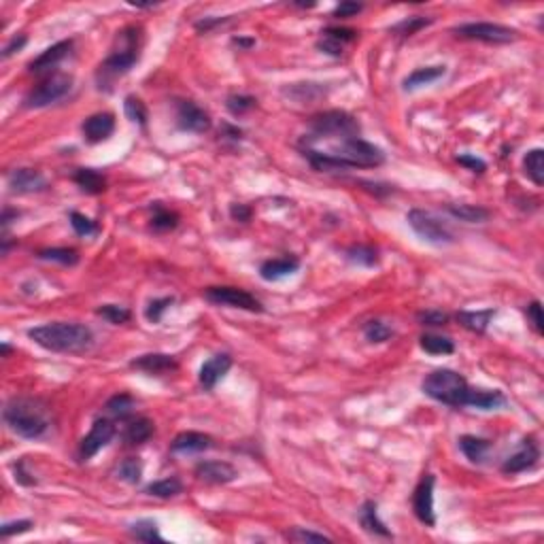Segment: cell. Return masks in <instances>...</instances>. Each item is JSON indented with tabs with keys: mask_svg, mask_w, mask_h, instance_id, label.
I'll return each mask as SVG.
<instances>
[{
	"mask_svg": "<svg viewBox=\"0 0 544 544\" xmlns=\"http://www.w3.org/2000/svg\"><path fill=\"white\" fill-rule=\"evenodd\" d=\"M321 143H324V149L300 147L302 155L319 172L377 168L385 162L383 149H379L377 145L360 136H343V138H330V141H311V138L300 141V145H321Z\"/></svg>",
	"mask_w": 544,
	"mask_h": 544,
	"instance_id": "1",
	"label": "cell"
},
{
	"mask_svg": "<svg viewBox=\"0 0 544 544\" xmlns=\"http://www.w3.org/2000/svg\"><path fill=\"white\" fill-rule=\"evenodd\" d=\"M28 338L45 351L64 353V355H81L94 347V332L75 321H54L45 326H37L28 330Z\"/></svg>",
	"mask_w": 544,
	"mask_h": 544,
	"instance_id": "2",
	"label": "cell"
},
{
	"mask_svg": "<svg viewBox=\"0 0 544 544\" xmlns=\"http://www.w3.org/2000/svg\"><path fill=\"white\" fill-rule=\"evenodd\" d=\"M3 419L13 434L28 440L43 438L52 427L49 406L43 400L28 398V396L11 398L3 408Z\"/></svg>",
	"mask_w": 544,
	"mask_h": 544,
	"instance_id": "3",
	"label": "cell"
},
{
	"mask_svg": "<svg viewBox=\"0 0 544 544\" xmlns=\"http://www.w3.org/2000/svg\"><path fill=\"white\" fill-rule=\"evenodd\" d=\"M119 39H122L124 45H122L119 49H115V52L100 64V69H98V73H96V81H98V88H100V90H109L115 79L128 75V73L132 71V66H134V64L138 62V58H141V28L130 26V28H126V30L119 35Z\"/></svg>",
	"mask_w": 544,
	"mask_h": 544,
	"instance_id": "4",
	"label": "cell"
},
{
	"mask_svg": "<svg viewBox=\"0 0 544 544\" xmlns=\"http://www.w3.org/2000/svg\"><path fill=\"white\" fill-rule=\"evenodd\" d=\"M421 387H423L425 396H430L432 400H436L440 404L453 406V408L466 406V400H468V394H470L468 381L459 372L449 370V368H440V370L430 372L423 379Z\"/></svg>",
	"mask_w": 544,
	"mask_h": 544,
	"instance_id": "5",
	"label": "cell"
},
{
	"mask_svg": "<svg viewBox=\"0 0 544 544\" xmlns=\"http://www.w3.org/2000/svg\"><path fill=\"white\" fill-rule=\"evenodd\" d=\"M309 134L304 138L311 141H330V138H343V136H360V122L347 113V111H324L311 117L309 122Z\"/></svg>",
	"mask_w": 544,
	"mask_h": 544,
	"instance_id": "6",
	"label": "cell"
},
{
	"mask_svg": "<svg viewBox=\"0 0 544 544\" xmlns=\"http://www.w3.org/2000/svg\"><path fill=\"white\" fill-rule=\"evenodd\" d=\"M71 90H73V77L71 75H66V73L47 75L35 90L28 92V96L24 98V107L26 109L49 107V105L62 100Z\"/></svg>",
	"mask_w": 544,
	"mask_h": 544,
	"instance_id": "7",
	"label": "cell"
},
{
	"mask_svg": "<svg viewBox=\"0 0 544 544\" xmlns=\"http://www.w3.org/2000/svg\"><path fill=\"white\" fill-rule=\"evenodd\" d=\"M406 221H408V225L413 227V232H415L419 238H423L425 242H430V244L442 247V244H453V242H455L453 232H451L436 215H432L430 211L413 208V211H408Z\"/></svg>",
	"mask_w": 544,
	"mask_h": 544,
	"instance_id": "8",
	"label": "cell"
},
{
	"mask_svg": "<svg viewBox=\"0 0 544 544\" xmlns=\"http://www.w3.org/2000/svg\"><path fill=\"white\" fill-rule=\"evenodd\" d=\"M451 32L457 39L493 43V45H504V43H512V41L519 39L516 30H512L508 26H502V24H493V22H470V24L455 26Z\"/></svg>",
	"mask_w": 544,
	"mask_h": 544,
	"instance_id": "9",
	"label": "cell"
},
{
	"mask_svg": "<svg viewBox=\"0 0 544 544\" xmlns=\"http://www.w3.org/2000/svg\"><path fill=\"white\" fill-rule=\"evenodd\" d=\"M204 298L213 304L240 309V311H249V313H261L264 311L261 302L255 296H251L249 292L240 290V288H206Z\"/></svg>",
	"mask_w": 544,
	"mask_h": 544,
	"instance_id": "10",
	"label": "cell"
},
{
	"mask_svg": "<svg viewBox=\"0 0 544 544\" xmlns=\"http://www.w3.org/2000/svg\"><path fill=\"white\" fill-rule=\"evenodd\" d=\"M434 485H436V478L434 474H423V478L419 480V485L415 487V493H413V510H415V516L427 525V527H434L436 525V514H434Z\"/></svg>",
	"mask_w": 544,
	"mask_h": 544,
	"instance_id": "11",
	"label": "cell"
},
{
	"mask_svg": "<svg viewBox=\"0 0 544 544\" xmlns=\"http://www.w3.org/2000/svg\"><path fill=\"white\" fill-rule=\"evenodd\" d=\"M177 128L183 132L204 134L211 130V117L208 113L198 107L191 100H179L177 102Z\"/></svg>",
	"mask_w": 544,
	"mask_h": 544,
	"instance_id": "12",
	"label": "cell"
},
{
	"mask_svg": "<svg viewBox=\"0 0 544 544\" xmlns=\"http://www.w3.org/2000/svg\"><path fill=\"white\" fill-rule=\"evenodd\" d=\"M115 434H117V430H115V425H113L109 419H98V421L92 425L90 434H88V436L81 440V444H79V457H81V461L92 459L98 451H102V449L115 438Z\"/></svg>",
	"mask_w": 544,
	"mask_h": 544,
	"instance_id": "13",
	"label": "cell"
},
{
	"mask_svg": "<svg viewBox=\"0 0 544 544\" xmlns=\"http://www.w3.org/2000/svg\"><path fill=\"white\" fill-rule=\"evenodd\" d=\"M194 472H196V478L206 485H227L238 478V470L232 463L219 461V459L200 461Z\"/></svg>",
	"mask_w": 544,
	"mask_h": 544,
	"instance_id": "14",
	"label": "cell"
},
{
	"mask_svg": "<svg viewBox=\"0 0 544 544\" xmlns=\"http://www.w3.org/2000/svg\"><path fill=\"white\" fill-rule=\"evenodd\" d=\"M540 459V449L531 438H525L521 442V447L516 449V453H512L504 463H502V472L504 474H519L525 470H531Z\"/></svg>",
	"mask_w": 544,
	"mask_h": 544,
	"instance_id": "15",
	"label": "cell"
},
{
	"mask_svg": "<svg viewBox=\"0 0 544 544\" xmlns=\"http://www.w3.org/2000/svg\"><path fill=\"white\" fill-rule=\"evenodd\" d=\"M230 368H232V357H230L227 353H217V355H213L211 360H206V362L202 364L200 374H198V381H200V385H202L206 391H211V389H215V385L227 374Z\"/></svg>",
	"mask_w": 544,
	"mask_h": 544,
	"instance_id": "16",
	"label": "cell"
},
{
	"mask_svg": "<svg viewBox=\"0 0 544 544\" xmlns=\"http://www.w3.org/2000/svg\"><path fill=\"white\" fill-rule=\"evenodd\" d=\"M81 130H83V138L90 145L102 143L115 132V117H113V113H96L83 122Z\"/></svg>",
	"mask_w": 544,
	"mask_h": 544,
	"instance_id": "17",
	"label": "cell"
},
{
	"mask_svg": "<svg viewBox=\"0 0 544 544\" xmlns=\"http://www.w3.org/2000/svg\"><path fill=\"white\" fill-rule=\"evenodd\" d=\"M9 187L18 194H35L47 189V179L35 168H16L9 175Z\"/></svg>",
	"mask_w": 544,
	"mask_h": 544,
	"instance_id": "18",
	"label": "cell"
},
{
	"mask_svg": "<svg viewBox=\"0 0 544 544\" xmlns=\"http://www.w3.org/2000/svg\"><path fill=\"white\" fill-rule=\"evenodd\" d=\"M71 49H73V41H71V39H69V41H60V43L52 45L49 49H45L37 60H32V62L28 64V71L35 73V75H43V73L56 69V66L71 54Z\"/></svg>",
	"mask_w": 544,
	"mask_h": 544,
	"instance_id": "19",
	"label": "cell"
},
{
	"mask_svg": "<svg viewBox=\"0 0 544 544\" xmlns=\"http://www.w3.org/2000/svg\"><path fill=\"white\" fill-rule=\"evenodd\" d=\"M132 368L141 370V372H147V374H168V372H175L179 368L177 360L172 355H166V353H147V355H141L136 360L130 362Z\"/></svg>",
	"mask_w": 544,
	"mask_h": 544,
	"instance_id": "20",
	"label": "cell"
},
{
	"mask_svg": "<svg viewBox=\"0 0 544 544\" xmlns=\"http://www.w3.org/2000/svg\"><path fill=\"white\" fill-rule=\"evenodd\" d=\"M300 268V259L298 257H277V259H268L259 266V277L264 281H281L294 272H298Z\"/></svg>",
	"mask_w": 544,
	"mask_h": 544,
	"instance_id": "21",
	"label": "cell"
},
{
	"mask_svg": "<svg viewBox=\"0 0 544 544\" xmlns=\"http://www.w3.org/2000/svg\"><path fill=\"white\" fill-rule=\"evenodd\" d=\"M213 447V438L208 434H202V432H181L172 444H170V451L172 453H202V451H208Z\"/></svg>",
	"mask_w": 544,
	"mask_h": 544,
	"instance_id": "22",
	"label": "cell"
},
{
	"mask_svg": "<svg viewBox=\"0 0 544 544\" xmlns=\"http://www.w3.org/2000/svg\"><path fill=\"white\" fill-rule=\"evenodd\" d=\"M153 436V421L147 419V417H132L126 421L124 425V442L128 447H138V444H145L149 438Z\"/></svg>",
	"mask_w": 544,
	"mask_h": 544,
	"instance_id": "23",
	"label": "cell"
},
{
	"mask_svg": "<svg viewBox=\"0 0 544 544\" xmlns=\"http://www.w3.org/2000/svg\"><path fill=\"white\" fill-rule=\"evenodd\" d=\"M504 404H506V398L497 389L491 391V389L470 387V394H468V400H466V406H472V408H478V410H493V408H499Z\"/></svg>",
	"mask_w": 544,
	"mask_h": 544,
	"instance_id": "24",
	"label": "cell"
},
{
	"mask_svg": "<svg viewBox=\"0 0 544 544\" xmlns=\"http://www.w3.org/2000/svg\"><path fill=\"white\" fill-rule=\"evenodd\" d=\"M360 523L362 527L372 533V536H381V538H394V533L387 529V525L381 521L379 516V508L374 502H366L362 508H360Z\"/></svg>",
	"mask_w": 544,
	"mask_h": 544,
	"instance_id": "25",
	"label": "cell"
},
{
	"mask_svg": "<svg viewBox=\"0 0 544 544\" xmlns=\"http://www.w3.org/2000/svg\"><path fill=\"white\" fill-rule=\"evenodd\" d=\"M459 449H461V453H463L472 463H485V461H487V455H489V451H491V440L466 434V436L459 438Z\"/></svg>",
	"mask_w": 544,
	"mask_h": 544,
	"instance_id": "26",
	"label": "cell"
},
{
	"mask_svg": "<svg viewBox=\"0 0 544 544\" xmlns=\"http://www.w3.org/2000/svg\"><path fill=\"white\" fill-rule=\"evenodd\" d=\"M447 75V66H425V69H417L413 71L406 79H404V90L406 92H413V90H419L423 85H430L438 79H442Z\"/></svg>",
	"mask_w": 544,
	"mask_h": 544,
	"instance_id": "27",
	"label": "cell"
},
{
	"mask_svg": "<svg viewBox=\"0 0 544 544\" xmlns=\"http://www.w3.org/2000/svg\"><path fill=\"white\" fill-rule=\"evenodd\" d=\"M447 213L466 223H485L491 215L485 206H478V204H449Z\"/></svg>",
	"mask_w": 544,
	"mask_h": 544,
	"instance_id": "28",
	"label": "cell"
},
{
	"mask_svg": "<svg viewBox=\"0 0 544 544\" xmlns=\"http://www.w3.org/2000/svg\"><path fill=\"white\" fill-rule=\"evenodd\" d=\"M493 315H495L493 309H487V311H461V313H457V321L466 330H470L474 334H483L487 330L489 321L493 319Z\"/></svg>",
	"mask_w": 544,
	"mask_h": 544,
	"instance_id": "29",
	"label": "cell"
},
{
	"mask_svg": "<svg viewBox=\"0 0 544 544\" xmlns=\"http://www.w3.org/2000/svg\"><path fill=\"white\" fill-rule=\"evenodd\" d=\"M73 179L85 194H102L107 189V179L94 168H79Z\"/></svg>",
	"mask_w": 544,
	"mask_h": 544,
	"instance_id": "30",
	"label": "cell"
},
{
	"mask_svg": "<svg viewBox=\"0 0 544 544\" xmlns=\"http://www.w3.org/2000/svg\"><path fill=\"white\" fill-rule=\"evenodd\" d=\"M523 168H525V177L540 187L544 183V151L542 149L527 151V155L523 158Z\"/></svg>",
	"mask_w": 544,
	"mask_h": 544,
	"instance_id": "31",
	"label": "cell"
},
{
	"mask_svg": "<svg viewBox=\"0 0 544 544\" xmlns=\"http://www.w3.org/2000/svg\"><path fill=\"white\" fill-rule=\"evenodd\" d=\"M419 345L430 355H451L455 351L453 341L447 336H438V334H423L419 338Z\"/></svg>",
	"mask_w": 544,
	"mask_h": 544,
	"instance_id": "32",
	"label": "cell"
},
{
	"mask_svg": "<svg viewBox=\"0 0 544 544\" xmlns=\"http://www.w3.org/2000/svg\"><path fill=\"white\" fill-rule=\"evenodd\" d=\"M130 536L141 540V542H164L162 533H160V527L153 519H141L136 523L130 525Z\"/></svg>",
	"mask_w": 544,
	"mask_h": 544,
	"instance_id": "33",
	"label": "cell"
},
{
	"mask_svg": "<svg viewBox=\"0 0 544 544\" xmlns=\"http://www.w3.org/2000/svg\"><path fill=\"white\" fill-rule=\"evenodd\" d=\"M347 259L364 268H372L379 264V251L370 244H353L347 249Z\"/></svg>",
	"mask_w": 544,
	"mask_h": 544,
	"instance_id": "34",
	"label": "cell"
},
{
	"mask_svg": "<svg viewBox=\"0 0 544 544\" xmlns=\"http://www.w3.org/2000/svg\"><path fill=\"white\" fill-rule=\"evenodd\" d=\"M149 495H153V497H162V499H166V497H175V495H179L181 491H183V483L177 478V476H170V478H162V480H155V483H151V485H147V489H145Z\"/></svg>",
	"mask_w": 544,
	"mask_h": 544,
	"instance_id": "35",
	"label": "cell"
},
{
	"mask_svg": "<svg viewBox=\"0 0 544 544\" xmlns=\"http://www.w3.org/2000/svg\"><path fill=\"white\" fill-rule=\"evenodd\" d=\"M285 94L292 96V98L298 100V102H313V100L321 98L326 92H324V88H319L317 83H294V85H290V88L285 90Z\"/></svg>",
	"mask_w": 544,
	"mask_h": 544,
	"instance_id": "36",
	"label": "cell"
},
{
	"mask_svg": "<svg viewBox=\"0 0 544 544\" xmlns=\"http://www.w3.org/2000/svg\"><path fill=\"white\" fill-rule=\"evenodd\" d=\"M39 259L45 261H58L62 266H75L79 261V253L69 247H54V249H43L39 251Z\"/></svg>",
	"mask_w": 544,
	"mask_h": 544,
	"instance_id": "37",
	"label": "cell"
},
{
	"mask_svg": "<svg viewBox=\"0 0 544 544\" xmlns=\"http://www.w3.org/2000/svg\"><path fill=\"white\" fill-rule=\"evenodd\" d=\"M364 336H366L368 343L381 345V343H387L394 336V328H389L381 319H370V321L364 324Z\"/></svg>",
	"mask_w": 544,
	"mask_h": 544,
	"instance_id": "38",
	"label": "cell"
},
{
	"mask_svg": "<svg viewBox=\"0 0 544 544\" xmlns=\"http://www.w3.org/2000/svg\"><path fill=\"white\" fill-rule=\"evenodd\" d=\"M105 408H107L109 415H113L117 419H128L134 410V398L128 396V394H117L107 402Z\"/></svg>",
	"mask_w": 544,
	"mask_h": 544,
	"instance_id": "39",
	"label": "cell"
},
{
	"mask_svg": "<svg viewBox=\"0 0 544 544\" xmlns=\"http://www.w3.org/2000/svg\"><path fill=\"white\" fill-rule=\"evenodd\" d=\"M155 213H153V219H151V227L155 232H168V230H175L179 225V215L160 206V202H155Z\"/></svg>",
	"mask_w": 544,
	"mask_h": 544,
	"instance_id": "40",
	"label": "cell"
},
{
	"mask_svg": "<svg viewBox=\"0 0 544 544\" xmlns=\"http://www.w3.org/2000/svg\"><path fill=\"white\" fill-rule=\"evenodd\" d=\"M117 476L130 485H136L141 483V476H143V463L138 457H128L124 459L119 466H117Z\"/></svg>",
	"mask_w": 544,
	"mask_h": 544,
	"instance_id": "41",
	"label": "cell"
},
{
	"mask_svg": "<svg viewBox=\"0 0 544 544\" xmlns=\"http://www.w3.org/2000/svg\"><path fill=\"white\" fill-rule=\"evenodd\" d=\"M430 24H432V20H425V18H421V16H413V18L402 20L400 24H396V26L391 28V32H394V35H400V37H413V35H417L419 30H423V28L430 26Z\"/></svg>",
	"mask_w": 544,
	"mask_h": 544,
	"instance_id": "42",
	"label": "cell"
},
{
	"mask_svg": "<svg viewBox=\"0 0 544 544\" xmlns=\"http://www.w3.org/2000/svg\"><path fill=\"white\" fill-rule=\"evenodd\" d=\"M124 111H126L128 119H132L134 124L147 126V117H149V115H147V107H145V102H143L141 98L128 96L126 102H124Z\"/></svg>",
	"mask_w": 544,
	"mask_h": 544,
	"instance_id": "43",
	"label": "cell"
},
{
	"mask_svg": "<svg viewBox=\"0 0 544 544\" xmlns=\"http://www.w3.org/2000/svg\"><path fill=\"white\" fill-rule=\"evenodd\" d=\"M225 107H227V111H230L232 115L240 117V115L249 113V111L255 107V98H253V96H247V94H232V96H227Z\"/></svg>",
	"mask_w": 544,
	"mask_h": 544,
	"instance_id": "44",
	"label": "cell"
},
{
	"mask_svg": "<svg viewBox=\"0 0 544 544\" xmlns=\"http://www.w3.org/2000/svg\"><path fill=\"white\" fill-rule=\"evenodd\" d=\"M102 319H107L109 324H126L130 321V311L119 307V304H102L98 311H96Z\"/></svg>",
	"mask_w": 544,
	"mask_h": 544,
	"instance_id": "45",
	"label": "cell"
},
{
	"mask_svg": "<svg viewBox=\"0 0 544 544\" xmlns=\"http://www.w3.org/2000/svg\"><path fill=\"white\" fill-rule=\"evenodd\" d=\"M71 225H73V230H75L79 236H85V238L98 232V223H96L94 219H90V217L77 213V211L71 213Z\"/></svg>",
	"mask_w": 544,
	"mask_h": 544,
	"instance_id": "46",
	"label": "cell"
},
{
	"mask_svg": "<svg viewBox=\"0 0 544 544\" xmlns=\"http://www.w3.org/2000/svg\"><path fill=\"white\" fill-rule=\"evenodd\" d=\"M175 304V298L170 296V298H158V300H151L149 302V307H147V311H145V317H147V321L149 324H160L162 321V315L168 311V307H172Z\"/></svg>",
	"mask_w": 544,
	"mask_h": 544,
	"instance_id": "47",
	"label": "cell"
},
{
	"mask_svg": "<svg viewBox=\"0 0 544 544\" xmlns=\"http://www.w3.org/2000/svg\"><path fill=\"white\" fill-rule=\"evenodd\" d=\"M288 540L292 542H332L330 536L326 533H317V531H311V529H304V527H294L285 533Z\"/></svg>",
	"mask_w": 544,
	"mask_h": 544,
	"instance_id": "48",
	"label": "cell"
},
{
	"mask_svg": "<svg viewBox=\"0 0 544 544\" xmlns=\"http://www.w3.org/2000/svg\"><path fill=\"white\" fill-rule=\"evenodd\" d=\"M525 315H527V321L529 326L533 328L536 334H542L544 332V317H542V304L538 300H533L527 309H525Z\"/></svg>",
	"mask_w": 544,
	"mask_h": 544,
	"instance_id": "49",
	"label": "cell"
},
{
	"mask_svg": "<svg viewBox=\"0 0 544 544\" xmlns=\"http://www.w3.org/2000/svg\"><path fill=\"white\" fill-rule=\"evenodd\" d=\"M317 49L328 54V56H334V58H341L345 54V45L334 41V39H330V37H326V35H321V39L317 41Z\"/></svg>",
	"mask_w": 544,
	"mask_h": 544,
	"instance_id": "50",
	"label": "cell"
},
{
	"mask_svg": "<svg viewBox=\"0 0 544 544\" xmlns=\"http://www.w3.org/2000/svg\"><path fill=\"white\" fill-rule=\"evenodd\" d=\"M321 35H326V37H330V39H334L343 45L353 43L357 39V30H351V28H326Z\"/></svg>",
	"mask_w": 544,
	"mask_h": 544,
	"instance_id": "51",
	"label": "cell"
},
{
	"mask_svg": "<svg viewBox=\"0 0 544 544\" xmlns=\"http://www.w3.org/2000/svg\"><path fill=\"white\" fill-rule=\"evenodd\" d=\"M32 529V521L28 519H22V521H11V523H5L3 527H0V536L3 538H9L13 533H26Z\"/></svg>",
	"mask_w": 544,
	"mask_h": 544,
	"instance_id": "52",
	"label": "cell"
},
{
	"mask_svg": "<svg viewBox=\"0 0 544 544\" xmlns=\"http://www.w3.org/2000/svg\"><path fill=\"white\" fill-rule=\"evenodd\" d=\"M455 160H457V164H461L463 168H468L472 172H485L487 170V162L476 158V155H472V153H461Z\"/></svg>",
	"mask_w": 544,
	"mask_h": 544,
	"instance_id": "53",
	"label": "cell"
},
{
	"mask_svg": "<svg viewBox=\"0 0 544 544\" xmlns=\"http://www.w3.org/2000/svg\"><path fill=\"white\" fill-rule=\"evenodd\" d=\"M417 319H419L421 326H434V328L449 324V315H444V313H440V311H421V313L417 315Z\"/></svg>",
	"mask_w": 544,
	"mask_h": 544,
	"instance_id": "54",
	"label": "cell"
},
{
	"mask_svg": "<svg viewBox=\"0 0 544 544\" xmlns=\"http://www.w3.org/2000/svg\"><path fill=\"white\" fill-rule=\"evenodd\" d=\"M362 9H364L362 3H351V0H345V3H341V5L334 9L332 16L338 18V20H347V18H353V16L362 13Z\"/></svg>",
	"mask_w": 544,
	"mask_h": 544,
	"instance_id": "55",
	"label": "cell"
},
{
	"mask_svg": "<svg viewBox=\"0 0 544 544\" xmlns=\"http://www.w3.org/2000/svg\"><path fill=\"white\" fill-rule=\"evenodd\" d=\"M26 43H28V37H26V35H18V37H13V39L5 45V49H3V58L7 60V58H11L13 54L22 52Z\"/></svg>",
	"mask_w": 544,
	"mask_h": 544,
	"instance_id": "56",
	"label": "cell"
},
{
	"mask_svg": "<svg viewBox=\"0 0 544 544\" xmlns=\"http://www.w3.org/2000/svg\"><path fill=\"white\" fill-rule=\"evenodd\" d=\"M26 461L24 459H20L16 466H13V472H16V480L20 483V485H24V487H30V485H35L37 480L32 478V474L30 472H26Z\"/></svg>",
	"mask_w": 544,
	"mask_h": 544,
	"instance_id": "57",
	"label": "cell"
},
{
	"mask_svg": "<svg viewBox=\"0 0 544 544\" xmlns=\"http://www.w3.org/2000/svg\"><path fill=\"white\" fill-rule=\"evenodd\" d=\"M230 215H232V219L234 221H249L251 219V208L249 206H244V204H232L230 206Z\"/></svg>",
	"mask_w": 544,
	"mask_h": 544,
	"instance_id": "58",
	"label": "cell"
},
{
	"mask_svg": "<svg viewBox=\"0 0 544 544\" xmlns=\"http://www.w3.org/2000/svg\"><path fill=\"white\" fill-rule=\"evenodd\" d=\"M221 136L223 138H230V141H240L242 138V130L232 126V124H223L221 126Z\"/></svg>",
	"mask_w": 544,
	"mask_h": 544,
	"instance_id": "59",
	"label": "cell"
},
{
	"mask_svg": "<svg viewBox=\"0 0 544 544\" xmlns=\"http://www.w3.org/2000/svg\"><path fill=\"white\" fill-rule=\"evenodd\" d=\"M13 217L18 219V217H20V213H18V211H11V208L7 206V208L3 211V227H7V225L11 223V219H13Z\"/></svg>",
	"mask_w": 544,
	"mask_h": 544,
	"instance_id": "60",
	"label": "cell"
},
{
	"mask_svg": "<svg viewBox=\"0 0 544 544\" xmlns=\"http://www.w3.org/2000/svg\"><path fill=\"white\" fill-rule=\"evenodd\" d=\"M234 45H238V47H244V49H249V47H253L255 45V41L253 39H234Z\"/></svg>",
	"mask_w": 544,
	"mask_h": 544,
	"instance_id": "61",
	"label": "cell"
},
{
	"mask_svg": "<svg viewBox=\"0 0 544 544\" xmlns=\"http://www.w3.org/2000/svg\"><path fill=\"white\" fill-rule=\"evenodd\" d=\"M9 353H11V347L7 343H3V357H7Z\"/></svg>",
	"mask_w": 544,
	"mask_h": 544,
	"instance_id": "62",
	"label": "cell"
}]
</instances>
